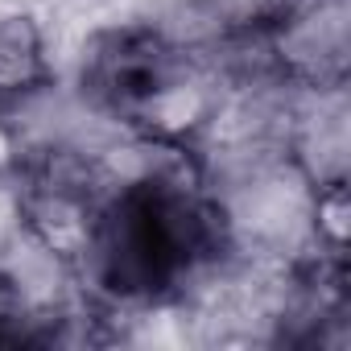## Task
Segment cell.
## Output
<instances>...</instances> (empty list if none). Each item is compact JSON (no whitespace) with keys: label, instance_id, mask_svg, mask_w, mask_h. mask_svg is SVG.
<instances>
[{"label":"cell","instance_id":"5b68a950","mask_svg":"<svg viewBox=\"0 0 351 351\" xmlns=\"http://www.w3.org/2000/svg\"><path fill=\"white\" fill-rule=\"evenodd\" d=\"M314 108L298 116L289 136V161L306 173V182L347 178V108L343 91H310Z\"/></svg>","mask_w":351,"mask_h":351},{"label":"cell","instance_id":"3957f363","mask_svg":"<svg viewBox=\"0 0 351 351\" xmlns=\"http://www.w3.org/2000/svg\"><path fill=\"white\" fill-rule=\"evenodd\" d=\"M25 236L66 269H83L95 248L104 203L91 186L58 178H25Z\"/></svg>","mask_w":351,"mask_h":351},{"label":"cell","instance_id":"277c9868","mask_svg":"<svg viewBox=\"0 0 351 351\" xmlns=\"http://www.w3.org/2000/svg\"><path fill=\"white\" fill-rule=\"evenodd\" d=\"M120 120H128V128L141 136L195 145V136L219 120V91L207 75H199L182 58L153 91H145L132 108H124Z\"/></svg>","mask_w":351,"mask_h":351},{"label":"cell","instance_id":"6da1fadb","mask_svg":"<svg viewBox=\"0 0 351 351\" xmlns=\"http://www.w3.org/2000/svg\"><path fill=\"white\" fill-rule=\"evenodd\" d=\"M347 50V0H302L265 29L273 75L298 91H343Z\"/></svg>","mask_w":351,"mask_h":351},{"label":"cell","instance_id":"ba28073f","mask_svg":"<svg viewBox=\"0 0 351 351\" xmlns=\"http://www.w3.org/2000/svg\"><path fill=\"white\" fill-rule=\"evenodd\" d=\"M25 236V186L17 173H0V252Z\"/></svg>","mask_w":351,"mask_h":351},{"label":"cell","instance_id":"7a4b0ae2","mask_svg":"<svg viewBox=\"0 0 351 351\" xmlns=\"http://www.w3.org/2000/svg\"><path fill=\"white\" fill-rule=\"evenodd\" d=\"M310 195L314 186L293 161L256 169L228 203H219L232 244L293 252L302 240H310Z\"/></svg>","mask_w":351,"mask_h":351},{"label":"cell","instance_id":"8992f818","mask_svg":"<svg viewBox=\"0 0 351 351\" xmlns=\"http://www.w3.org/2000/svg\"><path fill=\"white\" fill-rule=\"evenodd\" d=\"M50 83L46 42L29 13H0V108Z\"/></svg>","mask_w":351,"mask_h":351},{"label":"cell","instance_id":"52a82bcc","mask_svg":"<svg viewBox=\"0 0 351 351\" xmlns=\"http://www.w3.org/2000/svg\"><path fill=\"white\" fill-rule=\"evenodd\" d=\"M347 240H351V186L347 178L318 182L310 195V244L322 256L343 261Z\"/></svg>","mask_w":351,"mask_h":351}]
</instances>
